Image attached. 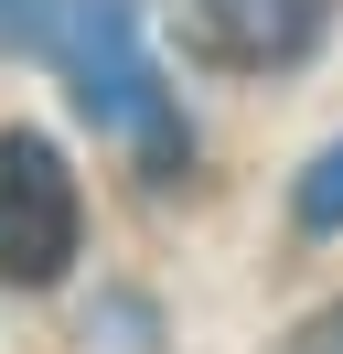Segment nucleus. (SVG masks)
<instances>
[{"label": "nucleus", "instance_id": "nucleus-3", "mask_svg": "<svg viewBox=\"0 0 343 354\" xmlns=\"http://www.w3.org/2000/svg\"><path fill=\"white\" fill-rule=\"evenodd\" d=\"M290 215L311 225V236H333V225H343V140H333V151L311 161V172H300V194H290Z\"/></svg>", "mask_w": 343, "mask_h": 354}, {"label": "nucleus", "instance_id": "nucleus-5", "mask_svg": "<svg viewBox=\"0 0 343 354\" xmlns=\"http://www.w3.org/2000/svg\"><path fill=\"white\" fill-rule=\"evenodd\" d=\"M290 354H343V301H333V311H311V322L290 333Z\"/></svg>", "mask_w": 343, "mask_h": 354}, {"label": "nucleus", "instance_id": "nucleus-1", "mask_svg": "<svg viewBox=\"0 0 343 354\" xmlns=\"http://www.w3.org/2000/svg\"><path fill=\"white\" fill-rule=\"evenodd\" d=\"M75 236H86V204H75L64 151L43 129H0V279L11 290H54Z\"/></svg>", "mask_w": 343, "mask_h": 354}, {"label": "nucleus", "instance_id": "nucleus-4", "mask_svg": "<svg viewBox=\"0 0 343 354\" xmlns=\"http://www.w3.org/2000/svg\"><path fill=\"white\" fill-rule=\"evenodd\" d=\"M0 32H21V44H54V0H0Z\"/></svg>", "mask_w": 343, "mask_h": 354}, {"label": "nucleus", "instance_id": "nucleus-2", "mask_svg": "<svg viewBox=\"0 0 343 354\" xmlns=\"http://www.w3.org/2000/svg\"><path fill=\"white\" fill-rule=\"evenodd\" d=\"M333 22V0H183V32L204 65H236V75H268V65H300Z\"/></svg>", "mask_w": 343, "mask_h": 354}]
</instances>
